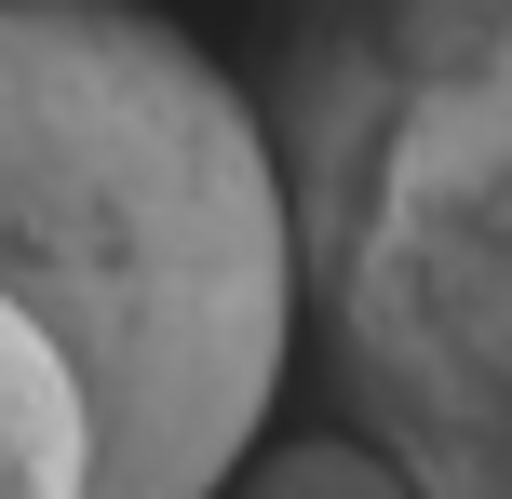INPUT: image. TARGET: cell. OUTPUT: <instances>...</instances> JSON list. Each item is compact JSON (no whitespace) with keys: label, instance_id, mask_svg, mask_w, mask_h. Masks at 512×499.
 <instances>
[{"label":"cell","instance_id":"cell-2","mask_svg":"<svg viewBox=\"0 0 512 499\" xmlns=\"http://www.w3.org/2000/svg\"><path fill=\"white\" fill-rule=\"evenodd\" d=\"M256 135L337 419L512 499V0H297Z\"/></svg>","mask_w":512,"mask_h":499},{"label":"cell","instance_id":"cell-3","mask_svg":"<svg viewBox=\"0 0 512 499\" xmlns=\"http://www.w3.org/2000/svg\"><path fill=\"white\" fill-rule=\"evenodd\" d=\"M81 459H95V432H81L68 351L0 297V499H81Z\"/></svg>","mask_w":512,"mask_h":499},{"label":"cell","instance_id":"cell-4","mask_svg":"<svg viewBox=\"0 0 512 499\" xmlns=\"http://www.w3.org/2000/svg\"><path fill=\"white\" fill-rule=\"evenodd\" d=\"M203 499H418V473L378 446V432L324 419V432H283V446L230 459V473H216Z\"/></svg>","mask_w":512,"mask_h":499},{"label":"cell","instance_id":"cell-1","mask_svg":"<svg viewBox=\"0 0 512 499\" xmlns=\"http://www.w3.org/2000/svg\"><path fill=\"white\" fill-rule=\"evenodd\" d=\"M0 297L81 378V499H203L297 351L243 81L122 0H0Z\"/></svg>","mask_w":512,"mask_h":499}]
</instances>
